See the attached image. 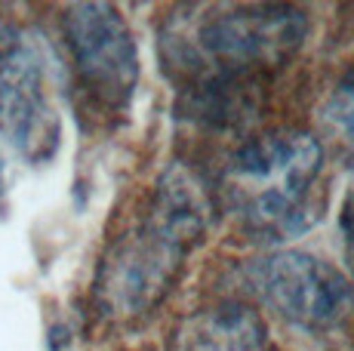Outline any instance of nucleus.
I'll return each instance as SVG.
<instances>
[{
	"label": "nucleus",
	"mask_w": 354,
	"mask_h": 351,
	"mask_svg": "<svg viewBox=\"0 0 354 351\" xmlns=\"http://www.w3.org/2000/svg\"><path fill=\"white\" fill-rule=\"evenodd\" d=\"M173 16L160 31V68L176 90L201 77L268 80L302 50L308 16L287 3L207 6Z\"/></svg>",
	"instance_id": "f03ea898"
},
{
	"label": "nucleus",
	"mask_w": 354,
	"mask_h": 351,
	"mask_svg": "<svg viewBox=\"0 0 354 351\" xmlns=\"http://www.w3.org/2000/svg\"><path fill=\"white\" fill-rule=\"evenodd\" d=\"M250 293L299 330H333L354 305L351 283L336 265L302 249H277L243 268Z\"/></svg>",
	"instance_id": "423d86ee"
},
{
	"label": "nucleus",
	"mask_w": 354,
	"mask_h": 351,
	"mask_svg": "<svg viewBox=\"0 0 354 351\" xmlns=\"http://www.w3.org/2000/svg\"><path fill=\"white\" fill-rule=\"evenodd\" d=\"M0 136L28 164H46L62 139L44 46L19 25L0 28Z\"/></svg>",
	"instance_id": "39448f33"
},
{
	"label": "nucleus",
	"mask_w": 354,
	"mask_h": 351,
	"mask_svg": "<svg viewBox=\"0 0 354 351\" xmlns=\"http://www.w3.org/2000/svg\"><path fill=\"white\" fill-rule=\"evenodd\" d=\"M0 185H3V164H0Z\"/></svg>",
	"instance_id": "9b49d317"
},
{
	"label": "nucleus",
	"mask_w": 354,
	"mask_h": 351,
	"mask_svg": "<svg viewBox=\"0 0 354 351\" xmlns=\"http://www.w3.org/2000/svg\"><path fill=\"white\" fill-rule=\"evenodd\" d=\"M62 37L84 108L99 120L124 114L139 86V46L127 19L111 3H71Z\"/></svg>",
	"instance_id": "20e7f679"
},
{
	"label": "nucleus",
	"mask_w": 354,
	"mask_h": 351,
	"mask_svg": "<svg viewBox=\"0 0 354 351\" xmlns=\"http://www.w3.org/2000/svg\"><path fill=\"white\" fill-rule=\"evenodd\" d=\"M169 351H274L262 314L247 302H216L179 323Z\"/></svg>",
	"instance_id": "6e6552de"
},
{
	"label": "nucleus",
	"mask_w": 354,
	"mask_h": 351,
	"mask_svg": "<svg viewBox=\"0 0 354 351\" xmlns=\"http://www.w3.org/2000/svg\"><path fill=\"white\" fill-rule=\"evenodd\" d=\"M317 124H321L324 139L333 145L336 158L345 164H354V65L339 77V84L324 99Z\"/></svg>",
	"instance_id": "1a4fd4ad"
},
{
	"label": "nucleus",
	"mask_w": 354,
	"mask_h": 351,
	"mask_svg": "<svg viewBox=\"0 0 354 351\" xmlns=\"http://www.w3.org/2000/svg\"><path fill=\"white\" fill-rule=\"evenodd\" d=\"M324 170L315 133L277 126L247 136L231 151L216 185L219 207L256 240H290L317 222L311 191Z\"/></svg>",
	"instance_id": "7ed1b4c3"
},
{
	"label": "nucleus",
	"mask_w": 354,
	"mask_h": 351,
	"mask_svg": "<svg viewBox=\"0 0 354 351\" xmlns=\"http://www.w3.org/2000/svg\"><path fill=\"white\" fill-rule=\"evenodd\" d=\"M216 185L194 164L173 160L148 207L124 234L108 244L96 274L99 308L111 317H139L167 299L185 259L203 244L216 222Z\"/></svg>",
	"instance_id": "f257e3e1"
},
{
	"label": "nucleus",
	"mask_w": 354,
	"mask_h": 351,
	"mask_svg": "<svg viewBox=\"0 0 354 351\" xmlns=\"http://www.w3.org/2000/svg\"><path fill=\"white\" fill-rule=\"evenodd\" d=\"M339 228H342V238H345V249H348L351 262H354V182L345 191L342 200V213H339Z\"/></svg>",
	"instance_id": "9d476101"
},
{
	"label": "nucleus",
	"mask_w": 354,
	"mask_h": 351,
	"mask_svg": "<svg viewBox=\"0 0 354 351\" xmlns=\"http://www.w3.org/2000/svg\"><path fill=\"white\" fill-rule=\"evenodd\" d=\"M265 84L256 77H201L176 90V114L203 130H243L262 111Z\"/></svg>",
	"instance_id": "0eeeda50"
}]
</instances>
